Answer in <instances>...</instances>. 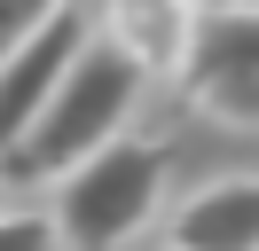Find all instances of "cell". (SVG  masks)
Segmentation results:
<instances>
[{
	"instance_id": "1",
	"label": "cell",
	"mask_w": 259,
	"mask_h": 251,
	"mask_svg": "<svg viewBox=\"0 0 259 251\" xmlns=\"http://www.w3.org/2000/svg\"><path fill=\"white\" fill-rule=\"evenodd\" d=\"M142 87H149V78H142V71H134V63L95 31V39L71 55L63 87L39 102L32 126H24V141L0 157V181H32V188H39V181H63L71 165H87V157L102 149V141L126 134V118H134V102H142Z\"/></svg>"
},
{
	"instance_id": "2",
	"label": "cell",
	"mask_w": 259,
	"mask_h": 251,
	"mask_svg": "<svg viewBox=\"0 0 259 251\" xmlns=\"http://www.w3.org/2000/svg\"><path fill=\"white\" fill-rule=\"evenodd\" d=\"M165 173H173V149L142 141V134H118L87 165H71L55 181V212H48L55 235H63V251H118V243H134L149 228V212H157V196H165Z\"/></svg>"
},
{
	"instance_id": "3",
	"label": "cell",
	"mask_w": 259,
	"mask_h": 251,
	"mask_svg": "<svg viewBox=\"0 0 259 251\" xmlns=\"http://www.w3.org/2000/svg\"><path fill=\"white\" fill-rule=\"evenodd\" d=\"M181 87L204 118L220 126H259V8L228 0V8H196L189 55H181Z\"/></svg>"
},
{
	"instance_id": "4",
	"label": "cell",
	"mask_w": 259,
	"mask_h": 251,
	"mask_svg": "<svg viewBox=\"0 0 259 251\" xmlns=\"http://www.w3.org/2000/svg\"><path fill=\"white\" fill-rule=\"evenodd\" d=\"M95 39V24H87V8L71 0V8H55L48 24L32 31V39L16 47V55L0 63V157L24 141V126L39 118V102H48L55 87H63V71H71V55Z\"/></svg>"
},
{
	"instance_id": "5",
	"label": "cell",
	"mask_w": 259,
	"mask_h": 251,
	"mask_svg": "<svg viewBox=\"0 0 259 251\" xmlns=\"http://www.w3.org/2000/svg\"><path fill=\"white\" fill-rule=\"evenodd\" d=\"M173 251H259V173L189 188L173 204Z\"/></svg>"
},
{
	"instance_id": "6",
	"label": "cell",
	"mask_w": 259,
	"mask_h": 251,
	"mask_svg": "<svg viewBox=\"0 0 259 251\" xmlns=\"http://www.w3.org/2000/svg\"><path fill=\"white\" fill-rule=\"evenodd\" d=\"M189 31H196V8H189V0H110V16H102V39H110L142 78L181 71Z\"/></svg>"
},
{
	"instance_id": "7",
	"label": "cell",
	"mask_w": 259,
	"mask_h": 251,
	"mask_svg": "<svg viewBox=\"0 0 259 251\" xmlns=\"http://www.w3.org/2000/svg\"><path fill=\"white\" fill-rule=\"evenodd\" d=\"M55 8H71V0H0V63L16 55V47H24V39H32V31H39V24H48V16H55Z\"/></svg>"
},
{
	"instance_id": "8",
	"label": "cell",
	"mask_w": 259,
	"mask_h": 251,
	"mask_svg": "<svg viewBox=\"0 0 259 251\" xmlns=\"http://www.w3.org/2000/svg\"><path fill=\"white\" fill-rule=\"evenodd\" d=\"M0 251H63L48 212H0Z\"/></svg>"
},
{
	"instance_id": "9",
	"label": "cell",
	"mask_w": 259,
	"mask_h": 251,
	"mask_svg": "<svg viewBox=\"0 0 259 251\" xmlns=\"http://www.w3.org/2000/svg\"><path fill=\"white\" fill-rule=\"evenodd\" d=\"M189 8H228V0H189Z\"/></svg>"
},
{
	"instance_id": "10",
	"label": "cell",
	"mask_w": 259,
	"mask_h": 251,
	"mask_svg": "<svg viewBox=\"0 0 259 251\" xmlns=\"http://www.w3.org/2000/svg\"><path fill=\"white\" fill-rule=\"evenodd\" d=\"M243 8H259V0H243Z\"/></svg>"
}]
</instances>
